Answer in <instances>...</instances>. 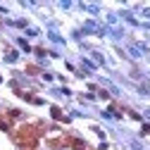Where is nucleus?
Segmentation results:
<instances>
[{"label": "nucleus", "mask_w": 150, "mask_h": 150, "mask_svg": "<svg viewBox=\"0 0 150 150\" xmlns=\"http://www.w3.org/2000/svg\"><path fill=\"white\" fill-rule=\"evenodd\" d=\"M129 55H131V57H141L143 52H141V48H136V45H131V48H129Z\"/></svg>", "instance_id": "obj_1"}]
</instances>
